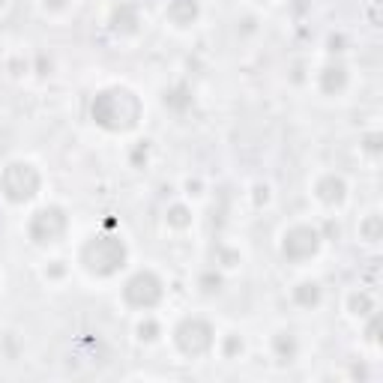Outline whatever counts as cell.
<instances>
[{
    "instance_id": "6da1fadb",
    "label": "cell",
    "mask_w": 383,
    "mask_h": 383,
    "mask_svg": "<svg viewBox=\"0 0 383 383\" xmlns=\"http://www.w3.org/2000/svg\"><path fill=\"white\" fill-rule=\"evenodd\" d=\"M141 99L126 87H108L99 90L93 96V105H90V114H93L96 126H102L108 132H129L138 126L141 120Z\"/></svg>"
},
{
    "instance_id": "7a4b0ae2",
    "label": "cell",
    "mask_w": 383,
    "mask_h": 383,
    "mask_svg": "<svg viewBox=\"0 0 383 383\" xmlns=\"http://www.w3.org/2000/svg\"><path fill=\"white\" fill-rule=\"evenodd\" d=\"M81 264L93 276H114L126 264V243L114 234H99L81 249Z\"/></svg>"
},
{
    "instance_id": "3957f363",
    "label": "cell",
    "mask_w": 383,
    "mask_h": 383,
    "mask_svg": "<svg viewBox=\"0 0 383 383\" xmlns=\"http://www.w3.org/2000/svg\"><path fill=\"white\" fill-rule=\"evenodd\" d=\"M39 183H42L39 171L30 162H13V165L4 168V174H0V192H4L6 201H13V204H25V201H30L39 192Z\"/></svg>"
},
{
    "instance_id": "277c9868",
    "label": "cell",
    "mask_w": 383,
    "mask_h": 383,
    "mask_svg": "<svg viewBox=\"0 0 383 383\" xmlns=\"http://www.w3.org/2000/svg\"><path fill=\"white\" fill-rule=\"evenodd\" d=\"M66 228H69V219L60 207H42L33 213V219L27 224V234L33 243L39 246H51V243H60Z\"/></svg>"
},
{
    "instance_id": "5b68a950",
    "label": "cell",
    "mask_w": 383,
    "mask_h": 383,
    "mask_svg": "<svg viewBox=\"0 0 383 383\" xmlns=\"http://www.w3.org/2000/svg\"><path fill=\"white\" fill-rule=\"evenodd\" d=\"M174 342L180 347V354L186 356H204L213 347V326L201 318H186L174 330Z\"/></svg>"
},
{
    "instance_id": "8992f818",
    "label": "cell",
    "mask_w": 383,
    "mask_h": 383,
    "mask_svg": "<svg viewBox=\"0 0 383 383\" xmlns=\"http://www.w3.org/2000/svg\"><path fill=\"white\" fill-rule=\"evenodd\" d=\"M162 294H165L162 278L156 273H150V269L135 273L126 281V288H123V300H126L129 306H135V309H153L156 302L162 300Z\"/></svg>"
},
{
    "instance_id": "52a82bcc",
    "label": "cell",
    "mask_w": 383,
    "mask_h": 383,
    "mask_svg": "<svg viewBox=\"0 0 383 383\" xmlns=\"http://www.w3.org/2000/svg\"><path fill=\"white\" fill-rule=\"evenodd\" d=\"M321 249V231L309 228V224H297L285 234L281 240V252L288 261H309V257Z\"/></svg>"
},
{
    "instance_id": "ba28073f",
    "label": "cell",
    "mask_w": 383,
    "mask_h": 383,
    "mask_svg": "<svg viewBox=\"0 0 383 383\" xmlns=\"http://www.w3.org/2000/svg\"><path fill=\"white\" fill-rule=\"evenodd\" d=\"M198 13H201L198 0H171L168 4V21H174L177 27H189L198 18Z\"/></svg>"
},
{
    "instance_id": "9c48e42d",
    "label": "cell",
    "mask_w": 383,
    "mask_h": 383,
    "mask_svg": "<svg viewBox=\"0 0 383 383\" xmlns=\"http://www.w3.org/2000/svg\"><path fill=\"white\" fill-rule=\"evenodd\" d=\"M318 198L323 201V204H342L344 195H347V186H344V180L342 177H335V174H326L321 183H318Z\"/></svg>"
},
{
    "instance_id": "30bf717a",
    "label": "cell",
    "mask_w": 383,
    "mask_h": 383,
    "mask_svg": "<svg viewBox=\"0 0 383 383\" xmlns=\"http://www.w3.org/2000/svg\"><path fill=\"white\" fill-rule=\"evenodd\" d=\"M344 87H347V69L344 66H326V69L321 72V90L326 96L342 93Z\"/></svg>"
},
{
    "instance_id": "8fae6325",
    "label": "cell",
    "mask_w": 383,
    "mask_h": 383,
    "mask_svg": "<svg viewBox=\"0 0 383 383\" xmlns=\"http://www.w3.org/2000/svg\"><path fill=\"white\" fill-rule=\"evenodd\" d=\"M111 27H114L117 33H135L138 30V9L123 4L114 9V15H111Z\"/></svg>"
},
{
    "instance_id": "7c38bea8",
    "label": "cell",
    "mask_w": 383,
    "mask_h": 383,
    "mask_svg": "<svg viewBox=\"0 0 383 383\" xmlns=\"http://www.w3.org/2000/svg\"><path fill=\"white\" fill-rule=\"evenodd\" d=\"M294 302L302 309H314L321 302V285H314V281H302V285L294 288Z\"/></svg>"
},
{
    "instance_id": "4fadbf2b",
    "label": "cell",
    "mask_w": 383,
    "mask_h": 383,
    "mask_svg": "<svg viewBox=\"0 0 383 383\" xmlns=\"http://www.w3.org/2000/svg\"><path fill=\"white\" fill-rule=\"evenodd\" d=\"M273 351L281 363H290V359L297 356V339L290 332H278V335H273Z\"/></svg>"
},
{
    "instance_id": "5bb4252c",
    "label": "cell",
    "mask_w": 383,
    "mask_h": 383,
    "mask_svg": "<svg viewBox=\"0 0 383 383\" xmlns=\"http://www.w3.org/2000/svg\"><path fill=\"white\" fill-rule=\"evenodd\" d=\"M165 105H168V108H174V111H186V108L192 105L189 90H186V87H174V90H168V93H165Z\"/></svg>"
},
{
    "instance_id": "9a60e30c",
    "label": "cell",
    "mask_w": 383,
    "mask_h": 383,
    "mask_svg": "<svg viewBox=\"0 0 383 383\" xmlns=\"http://www.w3.org/2000/svg\"><path fill=\"white\" fill-rule=\"evenodd\" d=\"M359 234H363V240L377 243L380 236H383V219L380 216H368L363 224H359Z\"/></svg>"
},
{
    "instance_id": "2e32d148",
    "label": "cell",
    "mask_w": 383,
    "mask_h": 383,
    "mask_svg": "<svg viewBox=\"0 0 383 383\" xmlns=\"http://www.w3.org/2000/svg\"><path fill=\"white\" fill-rule=\"evenodd\" d=\"M347 306H351L354 314H359V318H365V314H371V309H375V300H371L368 294H351V300H347Z\"/></svg>"
},
{
    "instance_id": "e0dca14e",
    "label": "cell",
    "mask_w": 383,
    "mask_h": 383,
    "mask_svg": "<svg viewBox=\"0 0 383 383\" xmlns=\"http://www.w3.org/2000/svg\"><path fill=\"white\" fill-rule=\"evenodd\" d=\"M168 224H171V228H189V224H192V213L183 204H174L171 210H168Z\"/></svg>"
},
{
    "instance_id": "ac0fdd59",
    "label": "cell",
    "mask_w": 383,
    "mask_h": 383,
    "mask_svg": "<svg viewBox=\"0 0 383 383\" xmlns=\"http://www.w3.org/2000/svg\"><path fill=\"white\" fill-rule=\"evenodd\" d=\"M201 290H204V294H216V290H222V276L219 273H204L201 276Z\"/></svg>"
},
{
    "instance_id": "d6986e66",
    "label": "cell",
    "mask_w": 383,
    "mask_h": 383,
    "mask_svg": "<svg viewBox=\"0 0 383 383\" xmlns=\"http://www.w3.org/2000/svg\"><path fill=\"white\" fill-rule=\"evenodd\" d=\"M138 335H141L144 342H153L156 335H159V323H156V321H144V323L138 326Z\"/></svg>"
},
{
    "instance_id": "ffe728a7",
    "label": "cell",
    "mask_w": 383,
    "mask_h": 383,
    "mask_svg": "<svg viewBox=\"0 0 383 383\" xmlns=\"http://www.w3.org/2000/svg\"><path fill=\"white\" fill-rule=\"evenodd\" d=\"M236 351H243V342H240V335H231V339L224 342V354H228V356H234Z\"/></svg>"
},
{
    "instance_id": "44dd1931",
    "label": "cell",
    "mask_w": 383,
    "mask_h": 383,
    "mask_svg": "<svg viewBox=\"0 0 383 383\" xmlns=\"http://www.w3.org/2000/svg\"><path fill=\"white\" fill-rule=\"evenodd\" d=\"M365 150L368 153H377L380 150V135H368V138H365Z\"/></svg>"
},
{
    "instance_id": "7402d4cb",
    "label": "cell",
    "mask_w": 383,
    "mask_h": 383,
    "mask_svg": "<svg viewBox=\"0 0 383 383\" xmlns=\"http://www.w3.org/2000/svg\"><path fill=\"white\" fill-rule=\"evenodd\" d=\"M267 192H269L267 186H257V189H255V201H257V204H267V198H269Z\"/></svg>"
},
{
    "instance_id": "603a6c76",
    "label": "cell",
    "mask_w": 383,
    "mask_h": 383,
    "mask_svg": "<svg viewBox=\"0 0 383 383\" xmlns=\"http://www.w3.org/2000/svg\"><path fill=\"white\" fill-rule=\"evenodd\" d=\"M342 45H344L342 36H332V39H330V51H342Z\"/></svg>"
},
{
    "instance_id": "cb8c5ba5",
    "label": "cell",
    "mask_w": 383,
    "mask_h": 383,
    "mask_svg": "<svg viewBox=\"0 0 383 383\" xmlns=\"http://www.w3.org/2000/svg\"><path fill=\"white\" fill-rule=\"evenodd\" d=\"M45 6H48V9H63L66 0H45Z\"/></svg>"
},
{
    "instance_id": "d4e9b609",
    "label": "cell",
    "mask_w": 383,
    "mask_h": 383,
    "mask_svg": "<svg viewBox=\"0 0 383 383\" xmlns=\"http://www.w3.org/2000/svg\"><path fill=\"white\" fill-rule=\"evenodd\" d=\"M63 273V267H60V261H54V267L48 269V276H60Z\"/></svg>"
},
{
    "instance_id": "484cf974",
    "label": "cell",
    "mask_w": 383,
    "mask_h": 383,
    "mask_svg": "<svg viewBox=\"0 0 383 383\" xmlns=\"http://www.w3.org/2000/svg\"><path fill=\"white\" fill-rule=\"evenodd\" d=\"M0 6H4V0H0Z\"/></svg>"
}]
</instances>
